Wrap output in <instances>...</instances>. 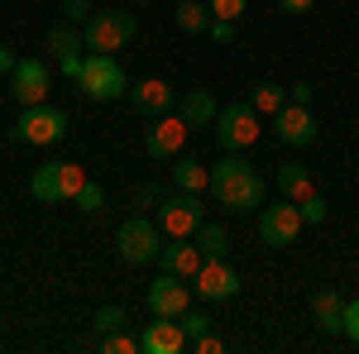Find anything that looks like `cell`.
Returning <instances> with one entry per match:
<instances>
[{
    "mask_svg": "<svg viewBox=\"0 0 359 354\" xmlns=\"http://www.w3.org/2000/svg\"><path fill=\"white\" fill-rule=\"evenodd\" d=\"M96 350H101V354H135L139 350V335L115 330V335H101V340H96Z\"/></svg>",
    "mask_w": 359,
    "mask_h": 354,
    "instance_id": "obj_27",
    "label": "cell"
},
{
    "mask_svg": "<svg viewBox=\"0 0 359 354\" xmlns=\"http://www.w3.org/2000/svg\"><path fill=\"white\" fill-rule=\"evenodd\" d=\"M172 20H177V29H182V34H206L216 15H211V10H206L201 0H182V5L172 10Z\"/></svg>",
    "mask_w": 359,
    "mask_h": 354,
    "instance_id": "obj_24",
    "label": "cell"
},
{
    "mask_svg": "<svg viewBox=\"0 0 359 354\" xmlns=\"http://www.w3.org/2000/svg\"><path fill=\"white\" fill-rule=\"evenodd\" d=\"M192 240H196V249H201V259H230V230L216 225V220H201Z\"/></svg>",
    "mask_w": 359,
    "mask_h": 354,
    "instance_id": "obj_22",
    "label": "cell"
},
{
    "mask_svg": "<svg viewBox=\"0 0 359 354\" xmlns=\"http://www.w3.org/2000/svg\"><path fill=\"white\" fill-rule=\"evenodd\" d=\"M177 321H182V330H187V340H196V335H206V330H211V316H206V311H192V306H187Z\"/></svg>",
    "mask_w": 359,
    "mask_h": 354,
    "instance_id": "obj_30",
    "label": "cell"
},
{
    "mask_svg": "<svg viewBox=\"0 0 359 354\" xmlns=\"http://www.w3.org/2000/svg\"><path fill=\"white\" fill-rule=\"evenodd\" d=\"M206 191H211V201H216L221 211H230V216H249V211L264 206V177H259V172L249 168V158H240V154H225L221 163H211Z\"/></svg>",
    "mask_w": 359,
    "mask_h": 354,
    "instance_id": "obj_1",
    "label": "cell"
},
{
    "mask_svg": "<svg viewBox=\"0 0 359 354\" xmlns=\"http://www.w3.org/2000/svg\"><path fill=\"white\" fill-rule=\"evenodd\" d=\"M278 5H283V15H306L316 0H278Z\"/></svg>",
    "mask_w": 359,
    "mask_h": 354,
    "instance_id": "obj_39",
    "label": "cell"
},
{
    "mask_svg": "<svg viewBox=\"0 0 359 354\" xmlns=\"http://www.w3.org/2000/svg\"><path fill=\"white\" fill-rule=\"evenodd\" d=\"M192 287L201 301H230L240 292V273L230 259H201V268L192 273Z\"/></svg>",
    "mask_w": 359,
    "mask_h": 354,
    "instance_id": "obj_11",
    "label": "cell"
},
{
    "mask_svg": "<svg viewBox=\"0 0 359 354\" xmlns=\"http://www.w3.org/2000/svg\"><path fill=\"white\" fill-rule=\"evenodd\" d=\"M125 321H130V316H125V306H101V311L91 316V330H96V340H101V335L125 330Z\"/></svg>",
    "mask_w": 359,
    "mask_h": 354,
    "instance_id": "obj_26",
    "label": "cell"
},
{
    "mask_svg": "<svg viewBox=\"0 0 359 354\" xmlns=\"http://www.w3.org/2000/svg\"><path fill=\"white\" fill-rule=\"evenodd\" d=\"M48 67L39 62V57H20L15 62V72H10V96H15V106H39V101H48Z\"/></svg>",
    "mask_w": 359,
    "mask_h": 354,
    "instance_id": "obj_12",
    "label": "cell"
},
{
    "mask_svg": "<svg viewBox=\"0 0 359 354\" xmlns=\"http://www.w3.org/2000/svg\"><path fill=\"white\" fill-rule=\"evenodd\" d=\"M249 106L259 110V115H269V120H273L278 110L287 106V91H283L278 82H259L254 91H249Z\"/></svg>",
    "mask_w": 359,
    "mask_h": 354,
    "instance_id": "obj_25",
    "label": "cell"
},
{
    "mask_svg": "<svg viewBox=\"0 0 359 354\" xmlns=\"http://www.w3.org/2000/svg\"><path fill=\"white\" fill-rule=\"evenodd\" d=\"M139 350L144 354H182V350H192V340H187V330H182L177 316H154L144 326V335H139Z\"/></svg>",
    "mask_w": 359,
    "mask_h": 354,
    "instance_id": "obj_13",
    "label": "cell"
},
{
    "mask_svg": "<svg viewBox=\"0 0 359 354\" xmlns=\"http://www.w3.org/2000/svg\"><path fill=\"white\" fill-rule=\"evenodd\" d=\"M163 240H168V235L158 230V220L130 216L120 230H115V254H120V264H125V268H144V264H154V259H158Z\"/></svg>",
    "mask_w": 359,
    "mask_h": 354,
    "instance_id": "obj_3",
    "label": "cell"
},
{
    "mask_svg": "<svg viewBox=\"0 0 359 354\" xmlns=\"http://www.w3.org/2000/svg\"><path fill=\"white\" fill-rule=\"evenodd\" d=\"M0 72H5V77H10V72H15V53H10V48H5V43H0Z\"/></svg>",
    "mask_w": 359,
    "mask_h": 354,
    "instance_id": "obj_40",
    "label": "cell"
},
{
    "mask_svg": "<svg viewBox=\"0 0 359 354\" xmlns=\"http://www.w3.org/2000/svg\"><path fill=\"white\" fill-rule=\"evenodd\" d=\"M48 53H53V57H72V53H86L82 25H72V20H57V25L48 29Z\"/></svg>",
    "mask_w": 359,
    "mask_h": 354,
    "instance_id": "obj_21",
    "label": "cell"
},
{
    "mask_svg": "<svg viewBox=\"0 0 359 354\" xmlns=\"http://www.w3.org/2000/svg\"><path fill=\"white\" fill-rule=\"evenodd\" d=\"M206 10H211L216 20H240L249 10V0H206Z\"/></svg>",
    "mask_w": 359,
    "mask_h": 354,
    "instance_id": "obj_31",
    "label": "cell"
},
{
    "mask_svg": "<svg viewBox=\"0 0 359 354\" xmlns=\"http://www.w3.org/2000/svg\"><path fill=\"white\" fill-rule=\"evenodd\" d=\"M62 135H67V115H62L57 106H48V101L25 106L20 120H15V130H10V139L25 144V149H48V144H57Z\"/></svg>",
    "mask_w": 359,
    "mask_h": 354,
    "instance_id": "obj_5",
    "label": "cell"
},
{
    "mask_svg": "<svg viewBox=\"0 0 359 354\" xmlns=\"http://www.w3.org/2000/svg\"><path fill=\"white\" fill-rule=\"evenodd\" d=\"M86 182H91V177H86L82 163H43V168H34L29 191H34V201L53 206V201H77V191H82Z\"/></svg>",
    "mask_w": 359,
    "mask_h": 354,
    "instance_id": "obj_6",
    "label": "cell"
},
{
    "mask_svg": "<svg viewBox=\"0 0 359 354\" xmlns=\"http://www.w3.org/2000/svg\"><path fill=\"white\" fill-rule=\"evenodd\" d=\"M154 264L163 273H172V278H187V282H192V273L201 268V249H196V240H163V249H158Z\"/></svg>",
    "mask_w": 359,
    "mask_h": 354,
    "instance_id": "obj_17",
    "label": "cell"
},
{
    "mask_svg": "<svg viewBox=\"0 0 359 354\" xmlns=\"http://www.w3.org/2000/svg\"><path fill=\"white\" fill-rule=\"evenodd\" d=\"M82 67H86V53H72V57H57V72L67 77V82L77 86V77H82Z\"/></svg>",
    "mask_w": 359,
    "mask_h": 354,
    "instance_id": "obj_34",
    "label": "cell"
},
{
    "mask_svg": "<svg viewBox=\"0 0 359 354\" xmlns=\"http://www.w3.org/2000/svg\"><path fill=\"white\" fill-rule=\"evenodd\" d=\"M139 34V20L125 10V5H111V10H96L91 20L82 25L86 53H120L130 39Z\"/></svg>",
    "mask_w": 359,
    "mask_h": 354,
    "instance_id": "obj_2",
    "label": "cell"
},
{
    "mask_svg": "<svg viewBox=\"0 0 359 354\" xmlns=\"http://www.w3.org/2000/svg\"><path fill=\"white\" fill-rule=\"evenodd\" d=\"M187 135H192V130H187L182 115H172V110H168V115H154L149 130H144V154L158 158V163H163V158H177L182 144H187Z\"/></svg>",
    "mask_w": 359,
    "mask_h": 354,
    "instance_id": "obj_10",
    "label": "cell"
},
{
    "mask_svg": "<svg viewBox=\"0 0 359 354\" xmlns=\"http://www.w3.org/2000/svg\"><path fill=\"white\" fill-rule=\"evenodd\" d=\"M139 206H144V211H149V206H154V211H158V201H163V196H158V182H144V187H139V196H135Z\"/></svg>",
    "mask_w": 359,
    "mask_h": 354,
    "instance_id": "obj_38",
    "label": "cell"
},
{
    "mask_svg": "<svg viewBox=\"0 0 359 354\" xmlns=\"http://www.w3.org/2000/svg\"><path fill=\"white\" fill-rule=\"evenodd\" d=\"M206 182H211V168L201 163V158H172V187L182 191H206Z\"/></svg>",
    "mask_w": 359,
    "mask_h": 354,
    "instance_id": "obj_23",
    "label": "cell"
},
{
    "mask_svg": "<svg viewBox=\"0 0 359 354\" xmlns=\"http://www.w3.org/2000/svg\"><path fill=\"white\" fill-rule=\"evenodd\" d=\"M106 206V191H101V182H86L82 191H77V211H86V216H96Z\"/></svg>",
    "mask_w": 359,
    "mask_h": 354,
    "instance_id": "obj_28",
    "label": "cell"
},
{
    "mask_svg": "<svg viewBox=\"0 0 359 354\" xmlns=\"http://www.w3.org/2000/svg\"><path fill=\"white\" fill-rule=\"evenodd\" d=\"M340 335L350 345H359V297H345V326H340Z\"/></svg>",
    "mask_w": 359,
    "mask_h": 354,
    "instance_id": "obj_32",
    "label": "cell"
},
{
    "mask_svg": "<svg viewBox=\"0 0 359 354\" xmlns=\"http://www.w3.org/2000/svg\"><path fill=\"white\" fill-rule=\"evenodd\" d=\"M302 211H297V201H287V196H278L273 206H259V240L269 249H287L297 245V235H302Z\"/></svg>",
    "mask_w": 359,
    "mask_h": 354,
    "instance_id": "obj_9",
    "label": "cell"
},
{
    "mask_svg": "<svg viewBox=\"0 0 359 354\" xmlns=\"http://www.w3.org/2000/svg\"><path fill=\"white\" fill-rule=\"evenodd\" d=\"M77 91H82L86 101H115V96L130 91V77H125V67H120L115 53H86V67H82V77H77Z\"/></svg>",
    "mask_w": 359,
    "mask_h": 354,
    "instance_id": "obj_7",
    "label": "cell"
},
{
    "mask_svg": "<svg viewBox=\"0 0 359 354\" xmlns=\"http://www.w3.org/2000/svg\"><path fill=\"white\" fill-rule=\"evenodd\" d=\"M192 350L196 354H225V340L216 335V330H206V335H196V340H192Z\"/></svg>",
    "mask_w": 359,
    "mask_h": 354,
    "instance_id": "obj_35",
    "label": "cell"
},
{
    "mask_svg": "<svg viewBox=\"0 0 359 354\" xmlns=\"http://www.w3.org/2000/svg\"><path fill=\"white\" fill-rule=\"evenodd\" d=\"M297 211H302L306 225H321V220H326V196H321V191H311L306 201H297Z\"/></svg>",
    "mask_w": 359,
    "mask_h": 354,
    "instance_id": "obj_29",
    "label": "cell"
},
{
    "mask_svg": "<svg viewBox=\"0 0 359 354\" xmlns=\"http://www.w3.org/2000/svg\"><path fill=\"white\" fill-rule=\"evenodd\" d=\"M311 321H316L321 335H340V326H345V297H340L335 287L316 292V297H311Z\"/></svg>",
    "mask_w": 359,
    "mask_h": 354,
    "instance_id": "obj_19",
    "label": "cell"
},
{
    "mask_svg": "<svg viewBox=\"0 0 359 354\" xmlns=\"http://www.w3.org/2000/svg\"><path fill=\"white\" fill-rule=\"evenodd\" d=\"M96 15V5L91 0H62V20H72V25H86Z\"/></svg>",
    "mask_w": 359,
    "mask_h": 354,
    "instance_id": "obj_33",
    "label": "cell"
},
{
    "mask_svg": "<svg viewBox=\"0 0 359 354\" xmlns=\"http://www.w3.org/2000/svg\"><path fill=\"white\" fill-rule=\"evenodd\" d=\"M273 187H278V196H287V201H306V196L316 191V182H311V168L306 163H283L278 177H273Z\"/></svg>",
    "mask_w": 359,
    "mask_h": 354,
    "instance_id": "obj_20",
    "label": "cell"
},
{
    "mask_svg": "<svg viewBox=\"0 0 359 354\" xmlns=\"http://www.w3.org/2000/svg\"><path fill=\"white\" fill-rule=\"evenodd\" d=\"M149 311L154 316H182L187 306H192V287H187V278H172V273H163L158 282H149Z\"/></svg>",
    "mask_w": 359,
    "mask_h": 354,
    "instance_id": "obj_15",
    "label": "cell"
},
{
    "mask_svg": "<svg viewBox=\"0 0 359 354\" xmlns=\"http://www.w3.org/2000/svg\"><path fill=\"white\" fill-rule=\"evenodd\" d=\"M264 115L245 101H230V106H221V115H216V144H221L225 154H245V149H254L259 144V135H264V125H259Z\"/></svg>",
    "mask_w": 359,
    "mask_h": 354,
    "instance_id": "obj_4",
    "label": "cell"
},
{
    "mask_svg": "<svg viewBox=\"0 0 359 354\" xmlns=\"http://www.w3.org/2000/svg\"><path fill=\"white\" fill-rule=\"evenodd\" d=\"M206 220V201H201V191H168L163 201H158V230H163L168 240H192L196 225Z\"/></svg>",
    "mask_w": 359,
    "mask_h": 354,
    "instance_id": "obj_8",
    "label": "cell"
},
{
    "mask_svg": "<svg viewBox=\"0 0 359 354\" xmlns=\"http://www.w3.org/2000/svg\"><path fill=\"white\" fill-rule=\"evenodd\" d=\"M311 96H316V86H311V82H292V86H287V101H297V106H311Z\"/></svg>",
    "mask_w": 359,
    "mask_h": 354,
    "instance_id": "obj_36",
    "label": "cell"
},
{
    "mask_svg": "<svg viewBox=\"0 0 359 354\" xmlns=\"http://www.w3.org/2000/svg\"><path fill=\"white\" fill-rule=\"evenodd\" d=\"M177 115L187 120V130H206V125H216V115H221L216 91L196 86V91H187V96H177Z\"/></svg>",
    "mask_w": 359,
    "mask_h": 354,
    "instance_id": "obj_18",
    "label": "cell"
},
{
    "mask_svg": "<svg viewBox=\"0 0 359 354\" xmlns=\"http://www.w3.org/2000/svg\"><path fill=\"white\" fill-rule=\"evenodd\" d=\"M206 34H211L216 43H230V39H235V20H211V29H206Z\"/></svg>",
    "mask_w": 359,
    "mask_h": 354,
    "instance_id": "obj_37",
    "label": "cell"
},
{
    "mask_svg": "<svg viewBox=\"0 0 359 354\" xmlns=\"http://www.w3.org/2000/svg\"><path fill=\"white\" fill-rule=\"evenodd\" d=\"M273 135L287 144V149H306L311 139H316V115L311 106H297V101H287V106L273 115Z\"/></svg>",
    "mask_w": 359,
    "mask_h": 354,
    "instance_id": "obj_14",
    "label": "cell"
},
{
    "mask_svg": "<svg viewBox=\"0 0 359 354\" xmlns=\"http://www.w3.org/2000/svg\"><path fill=\"white\" fill-rule=\"evenodd\" d=\"M125 96H130V106H135L139 115H149V120H154V115H168V110H177V91H172L168 82H158V77L130 82Z\"/></svg>",
    "mask_w": 359,
    "mask_h": 354,
    "instance_id": "obj_16",
    "label": "cell"
}]
</instances>
